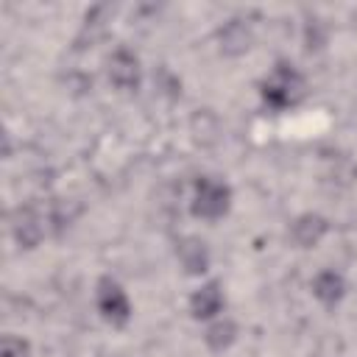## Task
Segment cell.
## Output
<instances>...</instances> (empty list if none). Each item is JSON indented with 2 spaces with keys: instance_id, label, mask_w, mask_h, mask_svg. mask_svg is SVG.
Returning a JSON list of instances; mask_svg holds the SVG:
<instances>
[{
  "instance_id": "1",
  "label": "cell",
  "mask_w": 357,
  "mask_h": 357,
  "mask_svg": "<svg viewBox=\"0 0 357 357\" xmlns=\"http://www.w3.org/2000/svg\"><path fill=\"white\" fill-rule=\"evenodd\" d=\"M259 100L265 109L282 114L296 109L307 95V78L290 59H276L273 67L259 78L257 84Z\"/></svg>"
},
{
  "instance_id": "2",
  "label": "cell",
  "mask_w": 357,
  "mask_h": 357,
  "mask_svg": "<svg viewBox=\"0 0 357 357\" xmlns=\"http://www.w3.org/2000/svg\"><path fill=\"white\" fill-rule=\"evenodd\" d=\"M234 192L231 184L218 178V176H198L192 181V195H190V215L204 220V223H218L231 212Z\"/></svg>"
},
{
  "instance_id": "3",
  "label": "cell",
  "mask_w": 357,
  "mask_h": 357,
  "mask_svg": "<svg viewBox=\"0 0 357 357\" xmlns=\"http://www.w3.org/2000/svg\"><path fill=\"white\" fill-rule=\"evenodd\" d=\"M95 310L112 329L128 326V321L134 315V304H131V298H128V293H126V287L120 284L117 276H112V273L98 276V282H95Z\"/></svg>"
},
{
  "instance_id": "4",
  "label": "cell",
  "mask_w": 357,
  "mask_h": 357,
  "mask_svg": "<svg viewBox=\"0 0 357 357\" xmlns=\"http://www.w3.org/2000/svg\"><path fill=\"white\" fill-rule=\"evenodd\" d=\"M8 231L14 237V243L22 251H33L42 245V240L50 234L47 229V218L45 209H39L36 204H17L8 215Z\"/></svg>"
},
{
  "instance_id": "5",
  "label": "cell",
  "mask_w": 357,
  "mask_h": 357,
  "mask_svg": "<svg viewBox=\"0 0 357 357\" xmlns=\"http://www.w3.org/2000/svg\"><path fill=\"white\" fill-rule=\"evenodd\" d=\"M106 78H109L112 89H117L120 95L139 92V86H142V61H139V56L131 47L117 45L106 56Z\"/></svg>"
},
{
  "instance_id": "6",
  "label": "cell",
  "mask_w": 357,
  "mask_h": 357,
  "mask_svg": "<svg viewBox=\"0 0 357 357\" xmlns=\"http://www.w3.org/2000/svg\"><path fill=\"white\" fill-rule=\"evenodd\" d=\"M223 307H226V293H223L220 279H204L187 298L190 318L192 321H204V324H209L212 318L223 315Z\"/></svg>"
},
{
  "instance_id": "7",
  "label": "cell",
  "mask_w": 357,
  "mask_h": 357,
  "mask_svg": "<svg viewBox=\"0 0 357 357\" xmlns=\"http://www.w3.org/2000/svg\"><path fill=\"white\" fill-rule=\"evenodd\" d=\"M326 234H329V218L321 215V212H301L287 226V240L301 251H310V248L321 245V240Z\"/></svg>"
},
{
  "instance_id": "8",
  "label": "cell",
  "mask_w": 357,
  "mask_h": 357,
  "mask_svg": "<svg viewBox=\"0 0 357 357\" xmlns=\"http://www.w3.org/2000/svg\"><path fill=\"white\" fill-rule=\"evenodd\" d=\"M176 259L187 276L201 279L212 265V251H209L206 240H201L198 234H181L176 240Z\"/></svg>"
},
{
  "instance_id": "9",
  "label": "cell",
  "mask_w": 357,
  "mask_h": 357,
  "mask_svg": "<svg viewBox=\"0 0 357 357\" xmlns=\"http://www.w3.org/2000/svg\"><path fill=\"white\" fill-rule=\"evenodd\" d=\"M310 293H312V298H315L321 307L335 310V307L343 304V298H346V293H349V282H346V276H343L337 268H321V271L310 279Z\"/></svg>"
},
{
  "instance_id": "10",
  "label": "cell",
  "mask_w": 357,
  "mask_h": 357,
  "mask_svg": "<svg viewBox=\"0 0 357 357\" xmlns=\"http://www.w3.org/2000/svg\"><path fill=\"white\" fill-rule=\"evenodd\" d=\"M254 45V28L243 17H231L218 28V50L229 59H240Z\"/></svg>"
},
{
  "instance_id": "11",
  "label": "cell",
  "mask_w": 357,
  "mask_h": 357,
  "mask_svg": "<svg viewBox=\"0 0 357 357\" xmlns=\"http://www.w3.org/2000/svg\"><path fill=\"white\" fill-rule=\"evenodd\" d=\"M204 346L212 351V354H223V351H229L234 343H237V337H240V326H237V321L234 318H229V315H218V318H212L206 326H204Z\"/></svg>"
},
{
  "instance_id": "12",
  "label": "cell",
  "mask_w": 357,
  "mask_h": 357,
  "mask_svg": "<svg viewBox=\"0 0 357 357\" xmlns=\"http://www.w3.org/2000/svg\"><path fill=\"white\" fill-rule=\"evenodd\" d=\"M326 39H329L326 25L318 17H307V22H304V50L307 53H318V50L326 47Z\"/></svg>"
},
{
  "instance_id": "13",
  "label": "cell",
  "mask_w": 357,
  "mask_h": 357,
  "mask_svg": "<svg viewBox=\"0 0 357 357\" xmlns=\"http://www.w3.org/2000/svg\"><path fill=\"white\" fill-rule=\"evenodd\" d=\"M0 357H33V349H31V340L22 337V335H3L0 337Z\"/></svg>"
},
{
  "instance_id": "14",
  "label": "cell",
  "mask_w": 357,
  "mask_h": 357,
  "mask_svg": "<svg viewBox=\"0 0 357 357\" xmlns=\"http://www.w3.org/2000/svg\"><path fill=\"white\" fill-rule=\"evenodd\" d=\"M153 78H156V86H159V89H165L167 95H173V98H176V95H181V81H178L167 67H162Z\"/></svg>"
}]
</instances>
